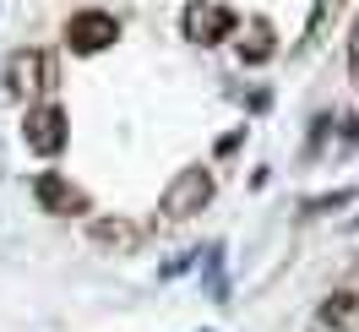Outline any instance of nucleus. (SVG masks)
<instances>
[{
  "instance_id": "nucleus-1",
  "label": "nucleus",
  "mask_w": 359,
  "mask_h": 332,
  "mask_svg": "<svg viewBox=\"0 0 359 332\" xmlns=\"http://www.w3.org/2000/svg\"><path fill=\"white\" fill-rule=\"evenodd\" d=\"M55 88V60L44 49H17L6 60V93L11 98H39V93Z\"/></svg>"
},
{
  "instance_id": "nucleus-2",
  "label": "nucleus",
  "mask_w": 359,
  "mask_h": 332,
  "mask_svg": "<svg viewBox=\"0 0 359 332\" xmlns=\"http://www.w3.org/2000/svg\"><path fill=\"white\" fill-rule=\"evenodd\" d=\"M207 201H212V175L207 169H180L175 185L163 191V213L169 218H191V213H202Z\"/></svg>"
},
{
  "instance_id": "nucleus-3",
  "label": "nucleus",
  "mask_w": 359,
  "mask_h": 332,
  "mask_svg": "<svg viewBox=\"0 0 359 332\" xmlns=\"http://www.w3.org/2000/svg\"><path fill=\"white\" fill-rule=\"evenodd\" d=\"M120 39V22H114L109 11H76L66 22V44L76 55H98V49H109Z\"/></svg>"
},
{
  "instance_id": "nucleus-4",
  "label": "nucleus",
  "mask_w": 359,
  "mask_h": 332,
  "mask_svg": "<svg viewBox=\"0 0 359 332\" xmlns=\"http://www.w3.org/2000/svg\"><path fill=\"white\" fill-rule=\"evenodd\" d=\"M234 33V11L218 6V0H191L185 6V39L191 44H218Z\"/></svg>"
},
{
  "instance_id": "nucleus-5",
  "label": "nucleus",
  "mask_w": 359,
  "mask_h": 332,
  "mask_svg": "<svg viewBox=\"0 0 359 332\" xmlns=\"http://www.w3.org/2000/svg\"><path fill=\"white\" fill-rule=\"evenodd\" d=\"M22 142H27V147H33L39 158H55L60 147H66V114L55 109V104H39V109H27Z\"/></svg>"
},
{
  "instance_id": "nucleus-6",
  "label": "nucleus",
  "mask_w": 359,
  "mask_h": 332,
  "mask_svg": "<svg viewBox=\"0 0 359 332\" xmlns=\"http://www.w3.org/2000/svg\"><path fill=\"white\" fill-rule=\"evenodd\" d=\"M33 197L44 201V213H82V207H88V197L60 175H39L33 180Z\"/></svg>"
},
{
  "instance_id": "nucleus-7",
  "label": "nucleus",
  "mask_w": 359,
  "mask_h": 332,
  "mask_svg": "<svg viewBox=\"0 0 359 332\" xmlns=\"http://www.w3.org/2000/svg\"><path fill=\"white\" fill-rule=\"evenodd\" d=\"M88 234H93V245H104V251H136L142 245V229H136L131 218H93L88 223Z\"/></svg>"
},
{
  "instance_id": "nucleus-8",
  "label": "nucleus",
  "mask_w": 359,
  "mask_h": 332,
  "mask_svg": "<svg viewBox=\"0 0 359 332\" xmlns=\"http://www.w3.org/2000/svg\"><path fill=\"white\" fill-rule=\"evenodd\" d=\"M321 327L332 332H359V294H332L321 305Z\"/></svg>"
},
{
  "instance_id": "nucleus-9",
  "label": "nucleus",
  "mask_w": 359,
  "mask_h": 332,
  "mask_svg": "<svg viewBox=\"0 0 359 332\" xmlns=\"http://www.w3.org/2000/svg\"><path fill=\"white\" fill-rule=\"evenodd\" d=\"M267 55H272V33L256 22V27H250V44H240V60H245V66H262Z\"/></svg>"
},
{
  "instance_id": "nucleus-10",
  "label": "nucleus",
  "mask_w": 359,
  "mask_h": 332,
  "mask_svg": "<svg viewBox=\"0 0 359 332\" xmlns=\"http://www.w3.org/2000/svg\"><path fill=\"white\" fill-rule=\"evenodd\" d=\"M348 66L359 71V22H354V33H348Z\"/></svg>"
}]
</instances>
